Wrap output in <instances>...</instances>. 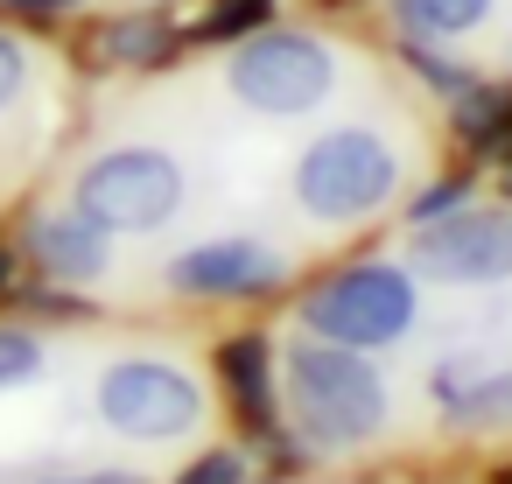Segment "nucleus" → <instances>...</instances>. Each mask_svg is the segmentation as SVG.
<instances>
[{"label": "nucleus", "mask_w": 512, "mask_h": 484, "mask_svg": "<svg viewBox=\"0 0 512 484\" xmlns=\"http://www.w3.org/2000/svg\"><path fill=\"white\" fill-rule=\"evenodd\" d=\"M281 400H288V421L309 449H358L386 428V379L372 372L365 351L330 344V337L288 344Z\"/></svg>", "instance_id": "f257e3e1"}, {"label": "nucleus", "mask_w": 512, "mask_h": 484, "mask_svg": "<svg viewBox=\"0 0 512 484\" xmlns=\"http://www.w3.org/2000/svg\"><path fill=\"white\" fill-rule=\"evenodd\" d=\"M400 183V155L379 127H330L302 148L295 162V204L323 225H358L372 218Z\"/></svg>", "instance_id": "f03ea898"}, {"label": "nucleus", "mask_w": 512, "mask_h": 484, "mask_svg": "<svg viewBox=\"0 0 512 484\" xmlns=\"http://www.w3.org/2000/svg\"><path fill=\"white\" fill-rule=\"evenodd\" d=\"M414 309H421L414 274H400L386 260H358V267L323 274L302 295V330L330 337V344H351V351H386L414 330Z\"/></svg>", "instance_id": "7ed1b4c3"}, {"label": "nucleus", "mask_w": 512, "mask_h": 484, "mask_svg": "<svg viewBox=\"0 0 512 484\" xmlns=\"http://www.w3.org/2000/svg\"><path fill=\"white\" fill-rule=\"evenodd\" d=\"M337 85V64L316 36L302 29H253L232 43L225 57V92L246 106V113H267V120H295V113H316Z\"/></svg>", "instance_id": "20e7f679"}, {"label": "nucleus", "mask_w": 512, "mask_h": 484, "mask_svg": "<svg viewBox=\"0 0 512 484\" xmlns=\"http://www.w3.org/2000/svg\"><path fill=\"white\" fill-rule=\"evenodd\" d=\"M183 162L169 148H106L92 155L78 176H71V204L85 218H99L106 232H162L176 211H183Z\"/></svg>", "instance_id": "39448f33"}, {"label": "nucleus", "mask_w": 512, "mask_h": 484, "mask_svg": "<svg viewBox=\"0 0 512 484\" xmlns=\"http://www.w3.org/2000/svg\"><path fill=\"white\" fill-rule=\"evenodd\" d=\"M92 407L127 442H183L204 421V386L169 358H113L92 386Z\"/></svg>", "instance_id": "423d86ee"}, {"label": "nucleus", "mask_w": 512, "mask_h": 484, "mask_svg": "<svg viewBox=\"0 0 512 484\" xmlns=\"http://www.w3.org/2000/svg\"><path fill=\"white\" fill-rule=\"evenodd\" d=\"M407 260H414L421 281H449V288L512 281V211L456 204L442 218H421L407 232Z\"/></svg>", "instance_id": "0eeeda50"}, {"label": "nucleus", "mask_w": 512, "mask_h": 484, "mask_svg": "<svg viewBox=\"0 0 512 484\" xmlns=\"http://www.w3.org/2000/svg\"><path fill=\"white\" fill-rule=\"evenodd\" d=\"M288 281V260L267 246V239H197L169 260V295L183 302H253V295H274Z\"/></svg>", "instance_id": "6e6552de"}, {"label": "nucleus", "mask_w": 512, "mask_h": 484, "mask_svg": "<svg viewBox=\"0 0 512 484\" xmlns=\"http://www.w3.org/2000/svg\"><path fill=\"white\" fill-rule=\"evenodd\" d=\"M22 260L43 274V281H64V288H92L113 274V232L99 218H85L78 204L64 211H29L22 225Z\"/></svg>", "instance_id": "1a4fd4ad"}, {"label": "nucleus", "mask_w": 512, "mask_h": 484, "mask_svg": "<svg viewBox=\"0 0 512 484\" xmlns=\"http://www.w3.org/2000/svg\"><path fill=\"white\" fill-rule=\"evenodd\" d=\"M176 50H183V29L162 8H120L106 22H92V36H85V57L99 71H162V64H176Z\"/></svg>", "instance_id": "9d476101"}, {"label": "nucleus", "mask_w": 512, "mask_h": 484, "mask_svg": "<svg viewBox=\"0 0 512 484\" xmlns=\"http://www.w3.org/2000/svg\"><path fill=\"white\" fill-rule=\"evenodd\" d=\"M218 386H225V400H232V414L253 428V435H267L274 421H281V386H274V344L260 337V330H239V337H225L218 344Z\"/></svg>", "instance_id": "9b49d317"}, {"label": "nucleus", "mask_w": 512, "mask_h": 484, "mask_svg": "<svg viewBox=\"0 0 512 484\" xmlns=\"http://www.w3.org/2000/svg\"><path fill=\"white\" fill-rule=\"evenodd\" d=\"M456 134L470 148L512 155V85H470V92H456Z\"/></svg>", "instance_id": "f8f14e48"}, {"label": "nucleus", "mask_w": 512, "mask_h": 484, "mask_svg": "<svg viewBox=\"0 0 512 484\" xmlns=\"http://www.w3.org/2000/svg\"><path fill=\"white\" fill-rule=\"evenodd\" d=\"M393 15L414 36H470L491 15V0H393Z\"/></svg>", "instance_id": "ddd939ff"}, {"label": "nucleus", "mask_w": 512, "mask_h": 484, "mask_svg": "<svg viewBox=\"0 0 512 484\" xmlns=\"http://www.w3.org/2000/svg\"><path fill=\"white\" fill-rule=\"evenodd\" d=\"M267 15H274V0H211L190 29V43H239V36L267 29Z\"/></svg>", "instance_id": "4468645a"}, {"label": "nucleus", "mask_w": 512, "mask_h": 484, "mask_svg": "<svg viewBox=\"0 0 512 484\" xmlns=\"http://www.w3.org/2000/svg\"><path fill=\"white\" fill-rule=\"evenodd\" d=\"M36 372H43V337L29 323H0V393L29 386Z\"/></svg>", "instance_id": "2eb2a0df"}, {"label": "nucleus", "mask_w": 512, "mask_h": 484, "mask_svg": "<svg viewBox=\"0 0 512 484\" xmlns=\"http://www.w3.org/2000/svg\"><path fill=\"white\" fill-rule=\"evenodd\" d=\"M456 421H477V428H512V365H505V372H491V379H477V386L463 393Z\"/></svg>", "instance_id": "dca6fc26"}, {"label": "nucleus", "mask_w": 512, "mask_h": 484, "mask_svg": "<svg viewBox=\"0 0 512 484\" xmlns=\"http://www.w3.org/2000/svg\"><path fill=\"white\" fill-rule=\"evenodd\" d=\"M15 302H22L29 316H57V323L92 316V302H85V295H71L64 281H22V288H15Z\"/></svg>", "instance_id": "f3484780"}, {"label": "nucleus", "mask_w": 512, "mask_h": 484, "mask_svg": "<svg viewBox=\"0 0 512 484\" xmlns=\"http://www.w3.org/2000/svg\"><path fill=\"white\" fill-rule=\"evenodd\" d=\"M169 484H246V456H239V449H204V456H190Z\"/></svg>", "instance_id": "a211bd4d"}, {"label": "nucleus", "mask_w": 512, "mask_h": 484, "mask_svg": "<svg viewBox=\"0 0 512 484\" xmlns=\"http://www.w3.org/2000/svg\"><path fill=\"white\" fill-rule=\"evenodd\" d=\"M29 71H36V64H29V43H22L15 29H0V113L29 92Z\"/></svg>", "instance_id": "6ab92c4d"}, {"label": "nucleus", "mask_w": 512, "mask_h": 484, "mask_svg": "<svg viewBox=\"0 0 512 484\" xmlns=\"http://www.w3.org/2000/svg\"><path fill=\"white\" fill-rule=\"evenodd\" d=\"M407 64H414L435 92H470V85H477L470 71H456V64H449V57H435V50H407Z\"/></svg>", "instance_id": "aec40b11"}, {"label": "nucleus", "mask_w": 512, "mask_h": 484, "mask_svg": "<svg viewBox=\"0 0 512 484\" xmlns=\"http://www.w3.org/2000/svg\"><path fill=\"white\" fill-rule=\"evenodd\" d=\"M456 204H470V176H449V183H435L428 197H414V225H421V218H442V211H456Z\"/></svg>", "instance_id": "412c9836"}, {"label": "nucleus", "mask_w": 512, "mask_h": 484, "mask_svg": "<svg viewBox=\"0 0 512 484\" xmlns=\"http://www.w3.org/2000/svg\"><path fill=\"white\" fill-rule=\"evenodd\" d=\"M78 8L85 0H0V15H15V22H64Z\"/></svg>", "instance_id": "4be33fe9"}, {"label": "nucleus", "mask_w": 512, "mask_h": 484, "mask_svg": "<svg viewBox=\"0 0 512 484\" xmlns=\"http://www.w3.org/2000/svg\"><path fill=\"white\" fill-rule=\"evenodd\" d=\"M22 274H29V260H22V239H8V232H0V302H15Z\"/></svg>", "instance_id": "5701e85b"}, {"label": "nucleus", "mask_w": 512, "mask_h": 484, "mask_svg": "<svg viewBox=\"0 0 512 484\" xmlns=\"http://www.w3.org/2000/svg\"><path fill=\"white\" fill-rule=\"evenodd\" d=\"M92 484H148V477H134V470H99Z\"/></svg>", "instance_id": "b1692460"}, {"label": "nucleus", "mask_w": 512, "mask_h": 484, "mask_svg": "<svg viewBox=\"0 0 512 484\" xmlns=\"http://www.w3.org/2000/svg\"><path fill=\"white\" fill-rule=\"evenodd\" d=\"M43 484H92V477H43Z\"/></svg>", "instance_id": "393cba45"}, {"label": "nucleus", "mask_w": 512, "mask_h": 484, "mask_svg": "<svg viewBox=\"0 0 512 484\" xmlns=\"http://www.w3.org/2000/svg\"><path fill=\"white\" fill-rule=\"evenodd\" d=\"M505 197H512V155H505Z\"/></svg>", "instance_id": "a878e982"}]
</instances>
